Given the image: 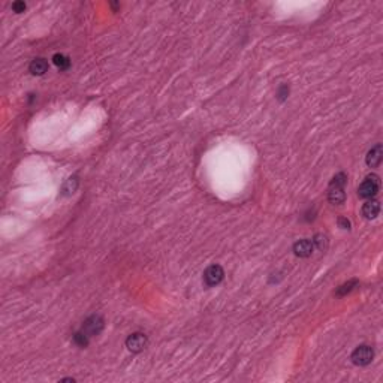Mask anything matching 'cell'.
Returning <instances> with one entry per match:
<instances>
[{
	"mask_svg": "<svg viewBox=\"0 0 383 383\" xmlns=\"http://www.w3.org/2000/svg\"><path fill=\"white\" fill-rule=\"evenodd\" d=\"M347 184V175L345 172H338L329 183L328 189V201L334 205H340L346 201L345 187Z\"/></svg>",
	"mask_w": 383,
	"mask_h": 383,
	"instance_id": "1",
	"label": "cell"
},
{
	"mask_svg": "<svg viewBox=\"0 0 383 383\" xmlns=\"http://www.w3.org/2000/svg\"><path fill=\"white\" fill-rule=\"evenodd\" d=\"M380 189V178L376 174H370L365 177L358 187V195L362 199H373Z\"/></svg>",
	"mask_w": 383,
	"mask_h": 383,
	"instance_id": "2",
	"label": "cell"
},
{
	"mask_svg": "<svg viewBox=\"0 0 383 383\" xmlns=\"http://www.w3.org/2000/svg\"><path fill=\"white\" fill-rule=\"evenodd\" d=\"M352 362L355 365H359V367H365L368 365L370 362L373 361L374 358V350L371 346L368 345H361L358 346L353 352H352Z\"/></svg>",
	"mask_w": 383,
	"mask_h": 383,
	"instance_id": "3",
	"label": "cell"
},
{
	"mask_svg": "<svg viewBox=\"0 0 383 383\" xmlns=\"http://www.w3.org/2000/svg\"><path fill=\"white\" fill-rule=\"evenodd\" d=\"M104 327H105V322H104L102 316L91 314L90 317H87L84 320L81 331H84L89 337H94V335H99L104 331Z\"/></svg>",
	"mask_w": 383,
	"mask_h": 383,
	"instance_id": "4",
	"label": "cell"
},
{
	"mask_svg": "<svg viewBox=\"0 0 383 383\" xmlns=\"http://www.w3.org/2000/svg\"><path fill=\"white\" fill-rule=\"evenodd\" d=\"M225 278V271L220 265L214 264V265H210L205 271H204V283L208 286V288H213V286H217L220 285L221 281Z\"/></svg>",
	"mask_w": 383,
	"mask_h": 383,
	"instance_id": "5",
	"label": "cell"
},
{
	"mask_svg": "<svg viewBox=\"0 0 383 383\" xmlns=\"http://www.w3.org/2000/svg\"><path fill=\"white\" fill-rule=\"evenodd\" d=\"M148 346V338L143 332H133L126 338V347L132 353H139L143 352Z\"/></svg>",
	"mask_w": 383,
	"mask_h": 383,
	"instance_id": "6",
	"label": "cell"
},
{
	"mask_svg": "<svg viewBox=\"0 0 383 383\" xmlns=\"http://www.w3.org/2000/svg\"><path fill=\"white\" fill-rule=\"evenodd\" d=\"M314 250V246H313V241L310 239H299L293 244V253L298 256V257H309Z\"/></svg>",
	"mask_w": 383,
	"mask_h": 383,
	"instance_id": "7",
	"label": "cell"
},
{
	"mask_svg": "<svg viewBox=\"0 0 383 383\" xmlns=\"http://www.w3.org/2000/svg\"><path fill=\"white\" fill-rule=\"evenodd\" d=\"M382 159H383V148H382V144H376L368 153H367V157H365V162L370 168H376L382 164Z\"/></svg>",
	"mask_w": 383,
	"mask_h": 383,
	"instance_id": "8",
	"label": "cell"
},
{
	"mask_svg": "<svg viewBox=\"0 0 383 383\" xmlns=\"http://www.w3.org/2000/svg\"><path fill=\"white\" fill-rule=\"evenodd\" d=\"M380 213V202L377 199H368L367 202L362 205V216L367 220H373Z\"/></svg>",
	"mask_w": 383,
	"mask_h": 383,
	"instance_id": "9",
	"label": "cell"
},
{
	"mask_svg": "<svg viewBox=\"0 0 383 383\" xmlns=\"http://www.w3.org/2000/svg\"><path fill=\"white\" fill-rule=\"evenodd\" d=\"M29 71L32 75H36V76H42L47 71H48V62L42 57H36L32 60V63L29 66Z\"/></svg>",
	"mask_w": 383,
	"mask_h": 383,
	"instance_id": "10",
	"label": "cell"
},
{
	"mask_svg": "<svg viewBox=\"0 0 383 383\" xmlns=\"http://www.w3.org/2000/svg\"><path fill=\"white\" fill-rule=\"evenodd\" d=\"M358 286H359V281H358L356 278L349 280L347 283H343L340 288H337V291H335V296H346L347 293H350L352 291H355Z\"/></svg>",
	"mask_w": 383,
	"mask_h": 383,
	"instance_id": "11",
	"label": "cell"
},
{
	"mask_svg": "<svg viewBox=\"0 0 383 383\" xmlns=\"http://www.w3.org/2000/svg\"><path fill=\"white\" fill-rule=\"evenodd\" d=\"M53 63L60 69V71H68L71 68V60L65 54H54L53 55Z\"/></svg>",
	"mask_w": 383,
	"mask_h": 383,
	"instance_id": "12",
	"label": "cell"
},
{
	"mask_svg": "<svg viewBox=\"0 0 383 383\" xmlns=\"http://www.w3.org/2000/svg\"><path fill=\"white\" fill-rule=\"evenodd\" d=\"M73 343L78 346V347H87L89 346V341H90V337L84 332V331H76L73 334Z\"/></svg>",
	"mask_w": 383,
	"mask_h": 383,
	"instance_id": "13",
	"label": "cell"
},
{
	"mask_svg": "<svg viewBox=\"0 0 383 383\" xmlns=\"http://www.w3.org/2000/svg\"><path fill=\"white\" fill-rule=\"evenodd\" d=\"M311 241H313V246H314L317 250H320V252H325L327 247H328V237L324 235V234L314 235V238H313Z\"/></svg>",
	"mask_w": 383,
	"mask_h": 383,
	"instance_id": "14",
	"label": "cell"
},
{
	"mask_svg": "<svg viewBox=\"0 0 383 383\" xmlns=\"http://www.w3.org/2000/svg\"><path fill=\"white\" fill-rule=\"evenodd\" d=\"M76 187H78V178L76 177H71L69 180H66V183L63 184L62 192H63L65 196H69V195H72L76 190Z\"/></svg>",
	"mask_w": 383,
	"mask_h": 383,
	"instance_id": "15",
	"label": "cell"
},
{
	"mask_svg": "<svg viewBox=\"0 0 383 383\" xmlns=\"http://www.w3.org/2000/svg\"><path fill=\"white\" fill-rule=\"evenodd\" d=\"M288 96H289V86H286V84L280 86L278 91H277V99L280 100V102H285V100L288 99Z\"/></svg>",
	"mask_w": 383,
	"mask_h": 383,
	"instance_id": "16",
	"label": "cell"
},
{
	"mask_svg": "<svg viewBox=\"0 0 383 383\" xmlns=\"http://www.w3.org/2000/svg\"><path fill=\"white\" fill-rule=\"evenodd\" d=\"M11 8H12V11H14L15 14H21V12H24V11H26V8H27V6H26V3H24V2H21V0H17V2H14V3H12V6H11Z\"/></svg>",
	"mask_w": 383,
	"mask_h": 383,
	"instance_id": "17",
	"label": "cell"
},
{
	"mask_svg": "<svg viewBox=\"0 0 383 383\" xmlns=\"http://www.w3.org/2000/svg\"><path fill=\"white\" fill-rule=\"evenodd\" d=\"M338 225H340V228H343V229H350V221L346 219V217H340L338 219Z\"/></svg>",
	"mask_w": 383,
	"mask_h": 383,
	"instance_id": "18",
	"label": "cell"
}]
</instances>
